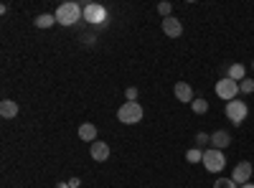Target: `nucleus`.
Listing matches in <instances>:
<instances>
[{
	"mask_svg": "<svg viewBox=\"0 0 254 188\" xmlns=\"http://www.w3.org/2000/svg\"><path fill=\"white\" fill-rule=\"evenodd\" d=\"M252 69H254V61H252Z\"/></svg>",
	"mask_w": 254,
	"mask_h": 188,
	"instance_id": "nucleus-24",
	"label": "nucleus"
},
{
	"mask_svg": "<svg viewBox=\"0 0 254 188\" xmlns=\"http://www.w3.org/2000/svg\"><path fill=\"white\" fill-rule=\"evenodd\" d=\"M54 23H56V15H51V13H41L36 18V28H51Z\"/></svg>",
	"mask_w": 254,
	"mask_h": 188,
	"instance_id": "nucleus-15",
	"label": "nucleus"
},
{
	"mask_svg": "<svg viewBox=\"0 0 254 188\" xmlns=\"http://www.w3.org/2000/svg\"><path fill=\"white\" fill-rule=\"evenodd\" d=\"M239 92H244V94H252V92H254V81H252V79H244V81H239Z\"/></svg>",
	"mask_w": 254,
	"mask_h": 188,
	"instance_id": "nucleus-18",
	"label": "nucleus"
},
{
	"mask_svg": "<svg viewBox=\"0 0 254 188\" xmlns=\"http://www.w3.org/2000/svg\"><path fill=\"white\" fill-rule=\"evenodd\" d=\"M249 115V107H247V102H239V99H231L226 102V117L231 125H242Z\"/></svg>",
	"mask_w": 254,
	"mask_h": 188,
	"instance_id": "nucleus-3",
	"label": "nucleus"
},
{
	"mask_svg": "<svg viewBox=\"0 0 254 188\" xmlns=\"http://www.w3.org/2000/svg\"><path fill=\"white\" fill-rule=\"evenodd\" d=\"M190 110H193L196 115H206L208 112V102L206 99H193L190 102Z\"/></svg>",
	"mask_w": 254,
	"mask_h": 188,
	"instance_id": "nucleus-16",
	"label": "nucleus"
},
{
	"mask_svg": "<svg viewBox=\"0 0 254 188\" xmlns=\"http://www.w3.org/2000/svg\"><path fill=\"white\" fill-rule=\"evenodd\" d=\"M242 188H254V183H244V186H242Z\"/></svg>",
	"mask_w": 254,
	"mask_h": 188,
	"instance_id": "nucleus-23",
	"label": "nucleus"
},
{
	"mask_svg": "<svg viewBox=\"0 0 254 188\" xmlns=\"http://www.w3.org/2000/svg\"><path fill=\"white\" fill-rule=\"evenodd\" d=\"M211 142H214L216 150H224V148H229V145H231V135L226 130H216L214 135H211Z\"/></svg>",
	"mask_w": 254,
	"mask_h": 188,
	"instance_id": "nucleus-10",
	"label": "nucleus"
},
{
	"mask_svg": "<svg viewBox=\"0 0 254 188\" xmlns=\"http://www.w3.org/2000/svg\"><path fill=\"white\" fill-rule=\"evenodd\" d=\"M186 160H188V163H203V150H201V148L188 150V153H186Z\"/></svg>",
	"mask_w": 254,
	"mask_h": 188,
	"instance_id": "nucleus-17",
	"label": "nucleus"
},
{
	"mask_svg": "<svg viewBox=\"0 0 254 188\" xmlns=\"http://www.w3.org/2000/svg\"><path fill=\"white\" fill-rule=\"evenodd\" d=\"M176 97H178V102H193V89H190V84H186V81H178L176 84Z\"/></svg>",
	"mask_w": 254,
	"mask_h": 188,
	"instance_id": "nucleus-11",
	"label": "nucleus"
},
{
	"mask_svg": "<svg viewBox=\"0 0 254 188\" xmlns=\"http://www.w3.org/2000/svg\"><path fill=\"white\" fill-rule=\"evenodd\" d=\"M163 33L168 36V38H178L181 33H183V23L178 18H163Z\"/></svg>",
	"mask_w": 254,
	"mask_h": 188,
	"instance_id": "nucleus-8",
	"label": "nucleus"
},
{
	"mask_svg": "<svg viewBox=\"0 0 254 188\" xmlns=\"http://www.w3.org/2000/svg\"><path fill=\"white\" fill-rule=\"evenodd\" d=\"M15 115H18V104L13 99H3V102H0V117H3V120H13Z\"/></svg>",
	"mask_w": 254,
	"mask_h": 188,
	"instance_id": "nucleus-12",
	"label": "nucleus"
},
{
	"mask_svg": "<svg viewBox=\"0 0 254 188\" xmlns=\"http://www.w3.org/2000/svg\"><path fill=\"white\" fill-rule=\"evenodd\" d=\"M249 178H252V163L249 160H242L237 168H234V173H231V181L234 183H249Z\"/></svg>",
	"mask_w": 254,
	"mask_h": 188,
	"instance_id": "nucleus-7",
	"label": "nucleus"
},
{
	"mask_svg": "<svg viewBox=\"0 0 254 188\" xmlns=\"http://www.w3.org/2000/svg\"><path fill=\"white\" fill-rule=\"evenodd\" d=\"M214 188H237V183L231 181V178H219V181L214 183Z\"/></svg>",
	"mask_w": 254,
	"mask_h": 188,
	"instance_id": "nucleus-19",
	"label": "nucleus"
},
{
	"mask_svg": "<svg viewBox=\"0 0 254 188\" xmlns=\"http://www.w3.org/2000/svg\"><path fill=\"white\" fill-rule=\"evenodd\" d=\"M84 20L92 26H102L104 20H107V10L99 3H89V5H84Z\"/></svg>",
	"mask_w": 254,
	"mask_h": 188,
	"instance_id": "nucleus-6",
	"label": "nucleus"
},
{
	"mask_svg": "<svg viewBox=\"0 0 254 188\" xmlns=\"http://www.w3.org/2000/svg\"><path fill=\"white\" fill-rule=\"evenodd\" d=\"M135 99H137V89L130 87V89H127V102H135Z\"/></svg>",
	"mask_w": 254,
	"mask_h": 188,
	"instance_id": "nucleus-21",
	"label": "nucleus"
},
{
	"mask_svg": "<svg viewBox=\"0 0 254 188\" xmlns=\"http://www.w3.org/2000/svg\"><path fill=\"white\" fill-rule=\"evenodd\" d=\"M224 165H226V158H224L221 150H216V148L203 150V168H206L208 173H219V171H224Z\"/></svg>",
	"mask_w": 254,
	"mask_h": 188,
	"instance_id": "nucleus-4",
	"label": "nucleus"
},
{
	"mask_svg": "<svg viewBox=\"0 0 254 188\" xmlns=\"http://www.w3.org/2000/svg\"><path fill=\"white\" fill-rule=\"evenodd\" d=\"M216 94H219L221 99H226V102L237 99V94H239V81L229 79V76L219 79V81H216Z\"/></svg>",
	"mask_w": 254,
	"mask_h": 188,
	"instance_id": "nucleus-5",
	"label": "nucleus"
},
{
	"mask_svg": "<svg viewBox=\"0 0 254 188\" xmlns=\"http://www.w3.org/2000/svg\"><path fill=\"white\" fill-rule=\"evenodd\" d=\"M117 117L122 125H137L142 120V107L137 102H125L122 107L117 110Z\"/></svg>",
	"mask_w": 254,
	"mask_h": 188,
	"instance_id": "nucleus-2",
	"label": "nucleus"
},
{
	"mask_svg": "<svg viewBox=\"0 0 254 188\" xmlns=\"http://www.w3.org/2000/svg\"><path fill=\"white\" fill-rule=\"evenodd\" d=\"M171 10H173L171 3H158V13H160L163 18H171Z\"/></svg>",
	"mask_w": 254,
	"mask_h": 188,
	"instance_id": "nucleus-20",
	"label": "nucleus"
},
{
	"mask_svg": "<svg viewBox=\"0 0 254 188\" xmlns=\"http://www.w3.org/2000/svg\"><path fill=\"white\" fill-rule=\"evenodd\" d=\"M89 153H92V158H94L97 163H104V160L110 158V145L94 140V142H92V148H89Z\"/></svg>",
	"mask_w": 254,
	"mask_h": 188,
	"instance_id": "nucleus-9",
	"label": "nucleus"
},
{
	"mask_svg": "<svg viewBox=\"0 0 254 188\" xmlns=\"http://www.w3.org/2000/svg\"><path fill=\"white\" fill-rule=\"evenodd\" d=\"M211 140V135H203V132H198V137H196V142L201 145V142H208Z\"/></svg>",
	"mask_w": 254,
	"mask_h": 188,
	"instance_id": "nucleus-22",
	"label": "nucleus"
},
{
	"mask_svg": "<svg viewBox=\"0 0 254 188\" xmlns=\"http://www.w3.org/2000/svg\"><path fill=\"white\" fill-rule=\"evenodd\" d=\"M79 18H84V8H79L76 3H61L56 8V23L59 26H74Z\"/></svg>",
	"mask_w": 254,
	"mask_h": 188,
	"instance_id": "nucleus-1",
	"label": "nucleus"
},
{
	"mask_svg": "<svg viewBox=\"0 0 254 188\" xmlns=\"http://www.w3.org/2000/svg\"><path fill=\"white\" fill-rule=\"evenodd\" d=\"M244 74H247V69H244L242 64H231V66L226 69V76L234 79V81H244V79H247Z\"/></svg>",
	"mask_w": 254,
	"mask_h": 188,
	"instance_id": "nucleus-14",
	"label": "nucleus"
},
{
	"mask_svg": "<svg viewBox=\"0 0 254 188\" xmlns=\"http://www.w3.org/2000/svg\"><path fill=\"white\" fill-rule=\"evenodd\" d=\"M79 137L84 140V142H94L97 140V127L92 122H84L81 127H79Z\"/></svg>",
	"mask_w": 254,
	"mask_h": 188,
	"instance_id": "nucleus-13",
	"label": "nucleus"
}]
</instances>
